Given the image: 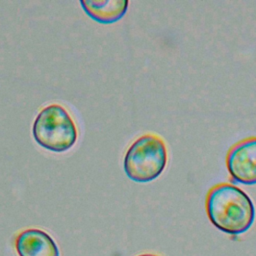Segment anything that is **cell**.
I'll list each match as a JSON object with an SVG mask.
<instances>
[{"mask_svg": "<svg viewBox=\"0 0 256 256\" xmlns=\"http://www.w3.org/2000/svg\"><path fill=\"white\" fill-rule=\"evenodd\" d=\"M167 159L164 140L156 134H144L128 148L123 162L124 171L135 182H150L164 171Z\"/></svg>", "mask_w": 256, "mask_h": 256, "instance_id": "cell-2", "label": "cell"}, {"mask_svg": "<svg viewBox=\"0 0 256 256\" xmlns=\"http://www.w3.org/2000/svg\"><path fill=\"white\" fill-rule=\"evenodd\" d=\"M138 256H158V255H155V254H141V255H138Z\"/></svg>", "mask_w": 256, "mask_h": 256, "instance_id": "cell-7", "label": "cell"}, {"mask_svg": "<svg viewBox=\"0 0 256 256\" xmlns=\"http://www.w3.org/2000/svg\"><path fill=\"white\" fill-rule=\"evenodd\" d=\"M226 165L234 181L245 185L256 184V137L234 144L227 153Z\"/></svg>", "mask_w": 256, "mask_h": 256, "instance_id": "cell-4", "label": "cell"}, {"mask_svg": "<svg viewBox=\"0 0 256 256\" xmlns=\"http://www.w3.org/2000/svg\"><path fill=\"white\" fill-rule=\"evenodd\" d=\"M206 213L220 231L239 235L252 226L255 207L250 197L239 187L221 183L213 186L206 196Z\"/></svg>", "mask_w": 256, "mask_h": 256, "instance_id": "cell-1", "label": "cell"}, {"mask_svg": "<svg viewBox=\"0 0 256 256\" xmlns=\"http://www.w3.org/2000/svg\"><path fill=\"white\" fill-rule=\"evenodd\" d=\"M32 134L42 147L53 152H65L77 140V128L68 111L59 104L44 107L36 116Z\"/></svg>", "mask_w": 256, "mask_h": 256, "instance_id": "cell-3", "label": "cell"}, {"mask_svg": "<svg viewBox=\"0 0 256 256\" xmlns=\"http://www.w3.org/2000/svg\"><path fill=\"white\" fill-rule=\"evenodd\" d=\"M85 13L93 20L110 24L120 20L128 9L127 0H81Z\"/></svg>", "mask_w": 256, "mask_h": 256, "instance_id": "cell-6", "label": "cell"}, {"mask_svg": "<svg viewBox=\"0 0 256 256\" xmlns=\"http://www.w3.org/2000/svg\"><path fill=\"white\" fill-rule=\"evenodd\" d=\"M15 247L19 256H60L52 237L36 228L21 231L16 238Z\"/></svg>", "mask_w": 256, "mask_h": 256, "instance_id": "cell-5", "label": "cell"}]
</instances>
